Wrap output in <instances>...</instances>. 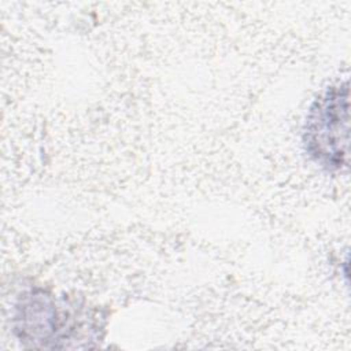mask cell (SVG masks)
Wrapping results in <instances>:
<instances>
[{"label": "cell", "mask_w": 351, "mask_h": 351, "mask_svg": "<svg viewBox=\"0 0 351 351\" xmlns=\"http://www.w3.org/2000/svg\"><path fill=\"white\" fill-rule=\"evenodd\" d=\"M348 84L326 88L311 104L303 129L308 156L328 171H339L348 159Z\"/></svg>", "instance_id": "cell-1"}, {"label": "cell", "mask_w": 351, "mask_h": 351, "mask_svg": "<svg viewBox=\"0 0 351 351\" xmlns=\"http://www.w3.org/2000/svg\"><path fill=\"white\" fill-rule=\"evenodd\" d=\"M64 315L56 308L52 296L43 291H33L26 293L16 304L15 329L21 333L22 340L32 341L33 346L51 347L49 341H59L62 333L60 322Z\"/></svg>", "instance_id": "cell-2"}]
</instances>
